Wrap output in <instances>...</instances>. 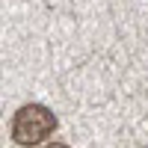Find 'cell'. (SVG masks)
<instances>
[{
	"label": "cell",
	"instance_id": "1",
	"mask_svg": "<svg viewBox=\"0 0 148 148\" xmlns=\"http://www.w3.org/2000/svg\"><path fill=\"white\" fill-rule=\"evenodd\" d=\"M53 130H56V116L45 104H24L12 116V139L24 148L42 145Z\"/></svg>",
	"mask_w": 148,
	"mask_h": 148
},
{
	"label": "cell",
	"instance_id": "2",
	"mask_svg": "<svg viewBox=\"0 0 148 148\" xmlns=\"http://www.w3.org/2000/svg\"><path fill=\"white\" fill-rule=\"evenodd\" d=\"M45 148H68V145H62V142H51V145H45Z\"/></svg>",
	"mask_w": 148,
	"mask_h": 148
}]
</instances>
